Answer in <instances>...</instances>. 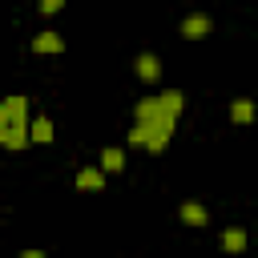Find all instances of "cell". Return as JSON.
I'll return each instance as SVG.
<instances>
[{
	"mask_svg": "<svg viewBox=\"0 0 258 258\" xmlns=\"http://www.w3.org/2000/svg\"><path fill=\"white\" fill-rule=\"evenodd\" d=\"M97 165H101L105 173H121V169H125V149H121V145H105L101 157H97Z\"/></svg>",
	"mask_w": 258,
	"mask_h": 258,
	"instance_id": "10",
	"label": "cell"
},
{
	"mask_svg": "<svg viewBox=\"0 0 258 258\" xmlns=\"http://www.w3.org/2000/svg\"><path fill=\"white\" fill-rule=\"evenodd\" d=\"M0 145L4 149L28 145V97H20V93L0 101Z\"/></svg>",
	"mask_w": 258,
	"mask_h": 258,
	"instance_id": "2",
	"label": "cell"
},
{
	"mask_svg": "<svg viewBox=\"0 0 258 258\" xmlns=\"http://www.w3.org/2000/svg\"><path fill=\"white\" fill-rule=\"evenodd\" d=\"M52 133H56V129H52V121H48L44 113L28 121V145H32V141H36V145H48V141H52Z\"/></svg>",
	"mask_w": 258,
	"mask_h": 258,
	"instance_id": "9",
	"label": "cell"
},
{
	"mask_svg": "<svg viewBox=\"0 0 258 258\" xmlns=\"http://www.w3.org/2000/svg\"><path fill=\"white\" fill-rule=\"evenodd\" d=\"M177 218H181L185 226H194V230L210 226V210H206L202 202H181V206H177Z\"/></svg>",
	"mask_w": 258,
	"mask_h": 258,
	"instance_id": "7",
	"label": "cell"
},
{
	"mask_svg": "<svg viewBox=\"0 0 258 258\" xmlns=\"http://www.w3.org/2000/svg\"><path fill=\"white\" fill-rule=\"evenodd\" d=\"M77 189H85V194H101V189H105V169H101V165H85V169H77Z\"/></svg>",
	"mask_w": 258,
	"mask_h": 258,
	"instance_id": "6",
	"label": "cell"
},
{
	"mask_svg": "<svg viewBox=\"0 0 258 258\" xmlns=\"http://www.w3.org/2000/svg\"><path fill=\"white\" fill-rule=\"evenodd\" d=\"M32 52H40V56H56V52H64V36L52 32V28H44V32L32 36Z\"/></svg>",
	"mask_w": 258,
	"mask_h": 258,
	"instance_id": "5",
	"label": "cell"
},
{
	"mask_svg": "<svg viewBox=\"0 0 258 258\" xmlns=\"http://www.w3.org/2000/svg\"><path fill=\"white\" fill-rule=\"evenodd\" d=\"M218 246H222L226 254H242V250H246V230H242V226H230V230H222Z\"/></svg>",
	"mask_w": 258,
	"mask_h": 258,
	"instance_id": "11",
	"label": "cell"
},
{
	"mask_svg": "<svg viewBox=\"0 0 258 258\" xmlns=\"http://www.w3.org/2000/svg\"><path fill=\"white\" fill-rule=\"evenodd\" d=\"M210 32H214V20H210L206 12H189V16L181 20V36H185V40H206Z\"/></svg>",
	"mask_w": 258,
	"mask_h": 258,
	"instance_id": "3",
	"label": "cell"
},
{
	"mask_svg": "<svg viewBox=\"0 0 258 258\" xmlns=\"http://www.w3.org/2000/svg\"><path fill=\"white\" fill-rule=\"evenodd\" d=\"M133 73H137L145 85H157V81H161V56H157V52H137Z\"/></svg>",
	"mask_w": 258,
	"mask_h": 258,
	"instance_id": "4",
	"label": "cell"
},
{
	"mask_svg": "<svg viewBox=\"0 0 258 258\" xmlns=\"http://www.w3.org/2000/svg\"><path fill=\"white\" fill-rule=\"evenodd\" d=\"M36 8L44 16H56V12H64V0H36Z\"/></svg>",
	"mask_w": 258,
	"mask_h": 258,
	"instance_id": "12",
	"label": "cell"
},
{
	"mask_svg": "<svg viewBox=\"0 0 258 258\" xmlns=\"http://www.w3.org/2000/svg\"><path fill=\"white\" fill-rule=\"evenodd\" d=\"M185 97L177 89H161V97H141L133 105V129H129V145H141L145 153H161L173 141L177 117H181Z\"/></svg>",
	"mask_w": 258,
	"mask_h": 258,
	"instance_id": "1",
	"label": "cell"
},
{
	"mask_svg": "<svg viewBox=\"0 0 258 258\" xmlns=\"http://www.w3.org/2000/svg\"><path fill=\"white\" fill-rule=\"evenodd\" d=\"M258 117V105L250 101V97H238V101H230V121L234 125H250Z\"/></svg>",
	"mask_w": 258,
	"mask_h": 258,
	"instance_id": "8",
	"label": "cell"
}]
</instances>
